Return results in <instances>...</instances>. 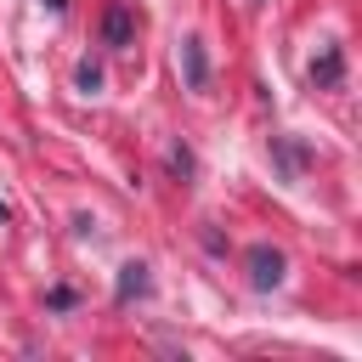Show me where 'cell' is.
<instances>
[{
    "label": "cell",
    "mask_w": 362,
    "mask_h": 362,
    "mask_svg": "<svg viewBox=\"0 0 362 362\" xmlns=\"http://www.w3.org/2000/svg\"><path fill=\"white\" fill-rule=\"evenodd\" d=\"M102 40H107L113 51H124V45L136 40V11H130V0H107V11H102Z\"/></svg>",
    "instance_id": "1"
},
{
    "label": "cell",
    "mask_w": 362,
    "mask_h": 362,
    "mask_svg": "<svg viewBox=\"0 0 362 362\" xmlns=\"http://www.w3.org/2000/svg\"><path fill=\"white\" fill-rule=\"evenodd\" d=\"M249 283H255V288H277V283H283V255H277L272 243H255V249H249Z\"/></svg>",
    "instance_id": "2"
},
{
    "label": "cell",
    "mask_w": 362,
    "mask_h": 362,
    "mask_svg": "<svg viewBox=\"0 0 362 362\" xmlns=\"http://www.w3.org/2000/svg\"><path fill=\"white\" fill-rule=\"evenodd\" d=\"M339 74H345V51H339V45H322V57H311V85L334 90Z\"/></svg>",
    "instance_id": "3"
},
{
    "label": "cell",
    "mask_w": 362,
    "mask_h": 362,
    "mask_svg": "<svg viewBox=\"0 0 362 362\" xmlns=\"http://www.w3.org/2000/svg\"><path fill=\"white\" fill-rule=\"evenodd\" d=\"M181 57H187V90H204V85H209V57H204V40H187V45H181Z\"/></svg>",
    "instance_id": "4"
},
{
    "label": "cell",
    "mask_w": 362,
    "mask_h": 362,
    "mask_svg": "<svg viewBox=\"0 0 362 362\" xmlns=\"http://www.w3.org/2000/svg\"><path fill=\"white\" fill-rule=\"evenodd\" d=\"M119 300H130V294H147V266L141 260H130V266H119V288H113Z\"/></svg>",
    "instance_id": "5"
},
{
    "label": "cell",
    "mask_w": 362,
    "mask_h": 362,
    "mask_svg": "<svg viewBox=\"0 0 362 362\" xmlns=\"http://www.w3.org/2000/svg\"><path fill=\"white\" fill-rule=\"evenodd\" d=\"M170 170H175V175H192V153H187V147H170Z\"/></svg>",
    "instance_id": "6"
},
{
    "label": "cell",
    "mask_w": 362,
    "mask_h": 362,
    "mask_svg": "<svg viewBox=\"0 0 362 362\" xmlns=\"http://www.w3.org/2000/svg\"><path fill=\"white\" fill-rule=\"evenodd\" d=\"M74 305V288H51V311H68Z\"/></svg>",
    "instance_id": "7"
}]
</instances>
